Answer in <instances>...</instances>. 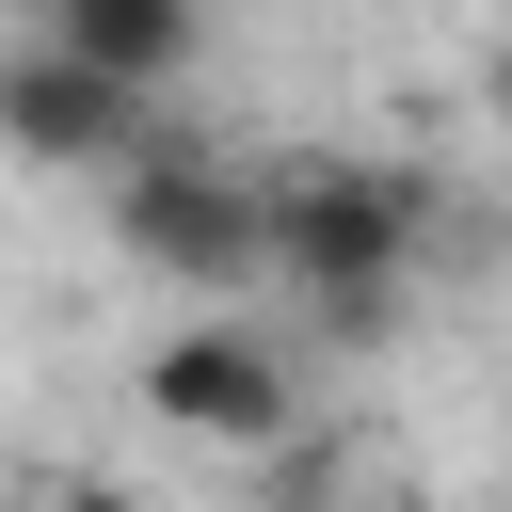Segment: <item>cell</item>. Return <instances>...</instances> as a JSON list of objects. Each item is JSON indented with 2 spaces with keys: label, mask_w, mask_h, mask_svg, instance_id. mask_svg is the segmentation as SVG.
<instances>
[{
  "label": "cell",
  "mask_w": 512,
  "mask_h": 512,
  "mask_svg": "<svg viewBox=\"0 0 512 512\" xmlns=\"http://www.w3.org/2000/svg\"><path fill=\"white\" fill-rule=\"evenodd\" d=\"M416 240H432V192L384 176V160H272V176H256V256H272V288H288L336 352L400 336Z\"/></svg>",
  "instance_id": "6da1fadb"
},
{
  "label": "cell",
  "mask_w": 512,
  "mask_h": 512,
  "mask_svg": "<svg viewBox=\"0 0 512 512\" xmlns=\"http://www.w3.org/2000/svg\"><path fill=\"white\" fill-rule=\"evenodd\" d=\"M112 256L160 272V288H208V304H256L272 256H256V176L208 160V144H144L112 176Z\"/></svg>",
  "instance_id": "7a4b0ae2"
},
{
  "label": "cell",
  "mask_w": 512,
  "mask_h": 512,
  "mask_svg": "<svg viewBox=\"0 0 512 512\" xmlns=\"http://www.w3.org/2000/svg\"><path fill=\"white\" fill-rule=\"evenodd\" d=\"M128 384H144V416H160V432H192V448H240V464L304 448V384H288V336H272L256 304L176 320V336H160Z\"/></svg>",
  "instance_id": "3957f363"
},
{
  "label": "cell",
  "mask_w": 512,
  "mask_h": 512,
  "mask_svg": "<svg viewBox=\"0 0 512 512\" xmlns=\"http://www.w3.org/2000/svg\"><path fill=\"white\" fill-rule=\"evenodd\" d=\"M0 144H16L32 176H96V192H112V176H128L144 144H176V128H160V96H128V80H96V64H64V48L16 32V48H0Z\"/></svg>",
  "instance_id": "277c9868"
},
{
  "label": "cell",
  "mask_w": 512,
  "mask_h": 512,
  "mask_svg": "<svg viewBox=\"0 0 512 512\" xmlns=\"http://www.w3.org/2000/svg\"><path fill=\"white\" fill-rule=\"evenodd\" d=\"M32 48L128 80V96H176L192 48H208V0H32Z\"/></svg>",
  "instance_id": "5b68a950"
},
{
  "label": "cell",
  "mask_w": 512,
  "mask_h": 512,
  "mask_svg": "<svg viewBox=\"0 0 512 512\" xmlns=\"http://www.w3.org/2000/svg\"><path fill=\"white\" fill-rule=\"evenodd\" d=\"M32 512H144V496H128V480H112V464H64V480H48V496H32Z\"/></svg>",
  "instance_id": "8992f818"
},
{
  "label": "cell",
  "mask_w": 512,
  "mask_h": 512,
  "mask_svg": "<svg viewBox=\"0 0 512 512\" xmlns=\"http://www.w3.org/2000/svg\"><path fill=\"white\" fill-rule=\"evenodd\" d=\"M480 112H496V128H512V48H496V64H480Z\"/></svg>",
  "instance_id": "52a82bcc"
},
{
  "label": "cell",
  "mask_w": 512,
  "mask_h": 512,
  "mask_svg": "<svg viewBox=\"0 0 512 512\" xmlns=\"http://www.w3.org/2000/svg\"><path fill=\"white\" fill-rule=\"evenodd\" d=\"M496 512H512V496H496Z\"/></svg>",
  "instance_id": "ba28073f"
}]
</instances>
